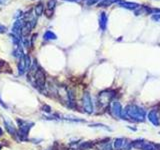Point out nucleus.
Instances as JSON below:
<instances>
[{
    "instance_id": "obj_23",
    "label": "nucleus",
    "mask_w": 160,
    "mask_h": 150,
    "mask_svg": "<svg viewBox=\"0 0 160 150\" xmlns=\"http://www.w3.org/2000/svg\"><path fill=\"white\" fill-rule=\"evenodd\" d=\"M6 31V27L3 25H0V33H4Z\"/></svg>"
},
{
    "instance_id": "obj_3",
    "label": "nucleus",
    "mask_w": 160,
    "mask_h": 150,
    "mask_svg": "<svg viewBox=\"0 0 160 150\" xmlns=\"http://www.w3.org/2000/svg\"><path fill=\"white\" fill-rule=\"evenodd\" d=\"M132 146L139 150H159L158 145L150 142V141H144V140L135 141V142L132 143Z\"/></svg>"
},
{
    "instance_id": "obj_10",
    "label": "nucleus",
    "mask_w": 160,
    "mask_h": 150,
    "mask_svg": "<svg viewBox=\"0 0 160 150\" xmlns=\"http://www.w3.org/2000/svg\"><path fill=\"white\" fill-rule=\"evenodd\" d=\"M147 118L154 126H157V127H158L160 125V119H159L158 113H157L156 110L149 111V112L147 113Z\"/></svg>"
},
{
    "instance_id": "obj_5",
    "label": "nucleus",
    "mask_w": 160,
    "mask_h": 150,
    "mask_svg": "<svg viewBox=\"0 0 160 150\" xmlns=\"http://www.w3.org/2000/svg\"><path fill=\"white\" fill-rule=\"evenodd\" d=\"M115 150H129L132 147V143L125 138H116L112 144Z\"/></svg>"
},
{
    "instance_id": "obj_22",
    "label": "nucleus",
    "mask_w": 160,
    "mask_h": 150,
    "mask_svg": "<svg viewBox=\"0 0 160 150\" xmlns=\"http://www.w3.org/2000/svg\"><path fill=\"white\" fill-rule=\"evenodd\" d=\"M99 1H101V0H86V4L88 5V6H91V5L98 3Z\"/></svg>"
},
{
    "instance_id": "obj_2",
    "label": "nucleus",
    "mask_w": 160,
    "mask_h": 150,
    "mask_svg": "<svg viewBox=\"0 0 160 150\" xmlns=\"http://www.w3.org/2000/svg\"><path fill=\"white\" fill-rule=\"evenodd\" d=\"M114 95L115 92L111 90H105L100 92L99 95H98V105H99V107L102 108V109L109 107Z\"/></svg>"
},
{
    "instance_id": "obj_19",
    "label": "nucleus",
    "mask_w": 160,
    "mask_h": 150,
    "mask_svg": "<svg viewBox=\"0 0 160 150\" xmlns=\"http://www.w3.org/2000/svg\"><path fill=\"white\" fill-rule=\"evenodd\" d=\"M34 11H35V13H36V15L37 16H40L41 14L43 13V11H44V6H43V3H38L35 6V8H34Z\"/></svg>"
},
{
    "instance_id": "obj_26",
    "label": "nucleus",
    "mask_w": 160,
    "mask_h": 150,
    "mask_svg": "<svg viewBox=\"0 0 160 150\" xmlns=\"http://www.w3.org/2000/svg\"><path fill=\"white\" fill-rule=\"evenodd\" d=\"M64 1H70V2H75V1H79V0H64Z\"/></svg>"
},
{
    "instance_id": "obj_4",
    "label": "nucleus",
    "mask_w": 160,
    "mask_h": 150,
    "mask_svg": "<svg viewBox=\"0 0 160 150\" xmlns=\"http://www.w3.org/2000/svg\"><path fill=\"white\" fill-rule=\"evenodd\" d=\"M122 110L123 109H122V107H121L120 102L116 99H113L111 101V103H110V105H109V111H110V114L112 115L113 118L120 119L121 114H122Z\"/></svg>"
},
{
    "instance_id": "obj_1",
    "label": "nucleus",
    "mask_w": 160,
    "mask_h": 150,
    "mask_svg": "<svg viewBox=\"0 0 160 150\" xmlns=\"http://www.w3.org/2000/svg\"><path fill=\"white\" fill-rule=\"evenodd\" d=\"M146 117V111L143 108L135 104H130L122 110L121 118L129 119L134 122H143Z\"/></svg>"
},
{
    "instance_id": "obj_14",
    "label": "nucleus",
    "mask_w": 160,
    "mask_h": 150,
    "mask_svg": "<svg viewBox=\"0 0 160 150\" xmlns=\"http://www.w3.org/2000/svg\"><path fill=\"white\" fill-rule=\"evenodd\" d=\"M18 72L20 75H22L23 73L26 72V65H25V54L22 57L19 58L18 62Z\"/></svg>"
},
{
    "instance_id": "obj_29",
    "label": "nucleus",
    "mask_w": 160,
    "mask_h": 150,
    "mask_svg": "<svg viewBox=\"0 0 160 150\" xmlns=\"http://www.w3.org/2000/svg\"><path fill=\"white\" fill-rule=\"evenodd\" d=\"M69 150H74V149H69Z\"/></svg>"
},
{
    "instance_id": "obj_21",
    "label": "nucleus",
    "mask_w": 160,
    "mask_h": 150,
    "mask_svg": "<svg viewBox=\"0 0 160 150\" xmlns=\"http://www.w3.org/2000/svg\"><path fill=\"white\" fill-rule=\"evenodd\" d=\"M4 69H6L7 72H11V68L8 65V63L5 61H0V71H5Z\"/></svg>"
},
{
    "instance_id": "obj_8",
    "label": "nucleus",
    "mask_w": 160,
    "mask_h": 150,
    "mask_svg": "<svg viewBox=\"0 0 160 150\" xmlns=\"http://www.w3.org/2000/svg\"><path fill=\"white\" fill-rule=\"evenodd\" d=\"M45 74L42 69L38 68L34 73V83H35L36 87L43 88L45 85Z\"/></svg>"
},
{
    "instance_id": "obj_20",
    "label": "nucleus",
    "mask_w": 160,
    "mask_h": 150,
    "mask_svg": "<svg viewBox=\"0 0 160 150\" xmlns=\"http://www.w3.org/2000/svg\"><path fill=\"white\" fill-rule=\"evenodd\" d=\"M44 39L45 40H55L56 39V35H55L53 32H51V31H47V32H45V34H44Z\"/></svg>"
},
{
    "instance_id": "obj_13",
    "label": "nucleus",
    "mask_w": 160,
    "mask_h": 150,
    "mask_svg": "<svg viewBox=\"0 0 160 150\" xmlns=\"http://www.w3.org/2000/svg\"><path fill=\"white\" fill-rule=\"evenodd\" d=\"M33 28L32 27V24H31V22L30 21H26V23H24L22 26V30H21V35L22 36H28V34L30 33V31H31V29Z\"/></svg>"
},
{
    "instance_id": "obj_11",
    "label": "nucleus",
    "mask_w": 160,
    "mask_h": 150,
    "mask_svg": "<svg viewBox=\"0 0 160 150\" xmlns=\"http://www.w3.org/2000/svg\"><path fill=\"white\" fill-rule=\"evenodd\" d=\"M117 4H118V6H120L122 8H126V9H130V10H136L140 6L138 3H135V2H128V1H124V0H119L117 2Z\"/></svg>"
},
{
    "instance_id": "obj_16",
    "label": "nucleus",
    "mask_w": 160,
    "mask_h": 150,
    "mask_svg": "<svg viewBox=\"0 0 160 150\" xmlns=\"http://www.w3.org/2000/svg\"><path fill=\"white\" fill-rule=\"evenodd\" d=\"M98 150H112V144L110 141H104L97 144Z\"/></svg>"
},
{
    "instance_id": "obj_7",
    "label": "nucleus",
    "mask_w": 160,
    "mask_h": 150,
    "mask_svg": "<svg viewBox=\"0 0 160 150\" xmlns=\"http://www.w3.org/2000/svg\"><path fill=\"white\" fill-rule=\"evenodd\" d=\"M82 103H83V108H84V110H85L86 113H88V114L93 113V111H94V107H93L91 96H90V94L88 92H85L83 94Z\"/></svg>"
},
{
    "instance_id": "obj_17",
    "label": "nucleus",
    "mask_w": 160,
    "mask_h": 150,
    "mask_svg": "<svg viewBox=\"0 0 160 150\" xmlns=\"http://www.w3.org/2000/svg\"><path fill=\"white\" fill-rule=\"evenodd\" d=\"M55 6H56V0H49L47 3V11H46L48 17L52 15V12H53Z\"/></svg>"
},
{
    "instance_id": "obj_18",
    "label": "nucleus",
    "mask_w": 160,
    "mask_h": 150,
    "mask_svg": "<svg viewBox=\"0 0 160 150\" xmlns=\"http://www.w3.org/2000/svg\"><path fill=\"white\" fill-rule=\"evenodd\" d=\"M118 1L119 0H101L99 3H98V6L99 7H108V6H111V5L114 3L117 4Z\"/></svg>"
},
{
    "instance_id": "obj_9",
    "label": "nucleus",
    "mask_w": 160,
    "mask_h": 150,
    "mask_svg": "<svg viewBox=\"0 0 160 150\" xmlns=\"http://www.w3.org/2000/svg\"><path fill=\"white\" fill-rule=\"evenodd\" d=\"M23 21L22 20H16L15 23H14L13 27H12V34L14 35L15 37H17L18 39L20 40V38H21V30H22V26H23Z\"/></svg>"
},
{
    "instance_id": "obj_25",
    "label": "nucleus",
    "mask_w": 160,
    "mask_h": 150,
    "mask_svg": "<svg viewBox=\"0 0 160 150\" xmlns=\"http://www.w3.org/2000/svg\"><path fill=\"white\" fill-rule=\"evenodd\" d=\"M7 2V0H0V4H5Z\"/></svg>"
},
{
    "instance_id": "obj_27",
    "label": "nucleus",
    "mask_w": 160,
    "mask_h": 150,
    "mask_svg": "<svg viewBox=\"0 0 160 150\" xmlns=\"http://www.w3.org/2000/svg\"><path fill=\"white\" fill-rule=\"evenodd\" d=\"M2 134H3V131H2V129L0 128V135H2Z\"/></svg>"
},
{
    "instance_id": "obj_6",
    "label": "nucleus",
    "mask_w": 160,
    "mask_h": 150,
    "mask_svg": "<svg viewBox=\"0 0 160 150\" xmlns=\"http://www.w3.org/2000/svg\"><path fill=\"white\" fill-rule=\"evenodd\" d=\"M20 123L19 126V130H18V135L22 139H25L27 137V135L29 133L30 128L33 126V123L31 122H26V121H21V120H17Z\"/></svg>"
},
{
    "instance_id": "obj_28",
    "label": "nucleus",
    "mask_w": 160,
    "mask_h": 150,
    "mask_svg": "<svg viewBox=\"0 0 160 150\" xmlns=\"http://www.w3.org/2000/svg\"><path fill=\"white\" fill-rule=\"evenodd\" d=\"M0 150H1V145H0Z\"/></svg>"
},
{
    "instance_id": "obj_12",
    "label": "nucleus",
    "mask_w": 160,
    "mask_h": 150,
    "mask_svg": "<svg viewBox=\"0 0 160 150\" xmlns=\"http://www.w3.org/2000/svg\"><path fill=\"white\" fill-rule=\"evenodd\" d=\"M107 21H108V18H107L106 13L102 12L99 16V26L101 28V30H105L107 27Z\"/></svg>"
},
{
    "instance_id": "obj_24",
    "label": "nucleus",
    "mask_w": 160,
    "mask_h": 150,
    "mask_svg": "<svg viewBox=\"0 0 160 150\" xmlns=\"http://www.w3.org/2000/svg\"><path fill=\"white\" fill-rule=\"evenodd\" d=\"M43 109H45L44 111H46V112H50V111H51L50 107H49V106H43Z\"/></svg>"
},
{
    "instance_id": "obj_15",
    "label": "nucleus",
    "mask_w": 160,
    "mask_h": 150,
    "mask_svg": "<svg viewBox=\"0 0 160 150\" xmlns=\"http://www.w3.org/2000/svg\"><path fill=\"white\" fill-rule=\"evenodd\" d=\"M4 125H5V127H6V129H7L8 133H10L11 135H15L16 134V129L13 126L12 123L9 121V120L4 119Z\"/></svg>"
}]
</instances>
